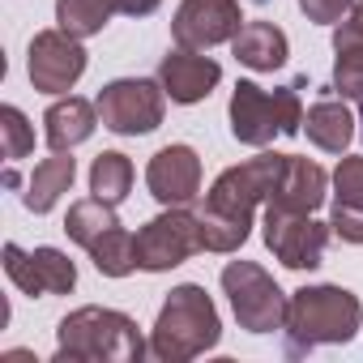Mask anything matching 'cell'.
Here are the masks:
<instances>
[{"mask_svg":"<svg viewBox=\"0 0 363 363\" xmlns=\"http://www.w3.org/2000/svg\"><path fill=\"white\" fill-rule=\"evenodd\" d=\"M286 171V154H257L240 167H227L214 189L206 193L201 206V244L206 252H240L248 231H252V214L261 201L274 197L278 179Z\"/></svg>","mask_w":363,"mask_h":363,"instance_id":"1","label":"cell"},{"mask_svg":"<svg viewBox=\"0 0 363 363\" xmlns=\"http://www.w3.org/2000/svg\"><path fill=\"white\" fill-rule=\"evenodd\" d=\"M363 308L346 286H299L286 303V354L299 359L316 346H342L359 333Z\"/></svg>","mask_w":363,"mask_h":363,"instance_id":"2","label":"cell"},{"mask_svg":"<svg viewBox=\"0 0 363 363\" xmlns=\"http://www.w3.org/2000/svg\"><path fill=\"white\" fill-rule=\"evenodd\" d=\"M218 337H223V320H218L214 299L206 295V286L184 282L158 308V320L150 333V354L162 363H189V359L214 350Z\"/></svg>","mask_w":363,"mask_h":363,"instance_id":"3","label":"cell"},{"mask_svg":"<svg viewBox=\"0 0 363 363\" xmlns=\"http://www.w3.org/2000/svg\"><path fill=\"white\" fill-rule=\"evenodd\" d=\"M56 337H60L56 359H73V363H141V354L150 350V342H141L137 320L128 312L94 308V303L69 312Z\"/></svg>","mask_w":363,"mask_h":363,"instance_id":"4","label":"cell"},{"mask_svg":"<svg viewBox=\"0 0 363 363\" xmlns=\"http://www.w3.org/2000/svg\"><path fill=\"white\" fill-rule=\"evenodd\" d=\"M303 77L282 86V90H265L257 82H240L231 94V133L240 145H269L274 137H295L303 128V103H299Z\"/></svg>","mask_w":363,"mask_h":363,"instance_id":"5","label":"cell"},{"mask_svg":"<svg viewBox=\"0 0 363 363\" xmlns=\"http://www.w3.org/2000/svg\"><path fill=\"white\" fill-rule=\"evenodd\" d=\"M223 291L231 299V312H235L240 329H248V333H274V329L286 325L291 295H282V286L257 261H231L223 269Z\"/></svg>","mask_w":363,"mask_h":363,"instance_id":"6","label":"cell"},{"mask_svg":"<svg viewBox=\"0 0 363 363\" xmlns=\"http://www.w3.org/2000/svg\"><path fill=\"white\" fill-rule=\"evenodd\" d=\"M197 252H206L201 218L189 214L184 206H167L158 218H150L137 231V269H145V274L175 269V265H184Z\"/></svg>","mask_w":363,"mask_h":363,"instance_id":"7","label":"cell"},{"mask_svg":"<svg viewBox=\"0 0 363 363\" xmlns=\"http://www.w3.org/2000/svg\"><path fill=\"white\" fill-rule=\"evenodd\" d=\"M94 107H99L103 128H111L120 137H141V133H154L162 124L167 90L158 82H145V77H120V82H107L99 90Z\"/></svg>","mask_w":363,"mask_h":363,"instance_id":"8","label":"cell"},{"mask_svg":"<svg viewBox=\"0 0 363 363\" xmlns=\"http://www.w3.org/2000/svg\"><path fill=\"white\" fill-rule=\"evenodd\" d=\"M26 73H30V86L39 94H69L82 82V73H86V48H82V39L65 35L60 26L56 30H39L30 39Z\"/></svg>","mask_w":363,"mask_h":363,"instance_id":"9","label":"cell"},{"mask_svg":"<svg viewBox=\"0 0 363 363\" xmlns=\"http://www.w3.org/2000/svg\"><path fill=\"white\" fill-rule=\"evenodd\" d=\"M240 30H244L240 0H179V9L171 18L175 48H197V52L231 43Z\"/></svg>","mask_w":363,"mask_h":363,"instance_id":"10","label":"cell"},{"mask_svg":"<svg viewBox=\"0 0 363 363\" xmlns=\"http://www.w3.org/2000/svg\"><path fill=\"white\" fill-rule=\"evenodd\" d=\"M329 235H333V227L316 223L312 214H282V210L265 206V248L286 269H316Z\"/></svg>","mask_w":363,"mask_h":363,"instance_id":"11","label":"cell"},{"mask_svg":"<svg viewBox=\"0 0 363 363\" xmlns=\"http://www.w3.org/2000/svg\"><path fill=\"white\" fill-rule=\"evenodd\" d=\"M5 274L22 295H69L77 286V265L60 248H18L5 244Z\"/></svg>","mask_w":363,"mask_h":363,"instance_id":"12","label":"cell"},{"mask_svg":"<svg viewBox=\"0 0 363 363\" xmlns=\"http://www.w3.org/2000/svg\"><path fill=\"white\" fill-rule=\"evenodd\" d=\"M145 189L158 206H193L201 197V158L193 145H162L145 167Z\"/></svg>","mask_w":363,"mask_h":363,"instance_id":"13","label":"cell"},{"mask_svg":"<svg viewBox=\"0 0 363 363\" xmlns=\"http://www.w3.org/2000/svg\"><path fill=\"white\" fill-rule=\"evenodd\" d=\"M223 82V65L214 56H201L197 48H175L158 60V86L171 103H201Z\"/></svg>","mask_w":363,"mask_h":363,"instance_id":"14","label":"cell"},{"mask_svg":"<svg viewBox=\"0 0 363 363\" xmlns=\"http://www.w3.org/2000/svg\"><path fill=\"white\" fill-rule=\"evenodd\" d=\"M333 86L342 90V99L359 107V124H363V0H354L350 13L333 30Z\"/></svg>","mask_w":363,"mask_h":363,"instance_id":"15","label":"cell"},{"mask_svg":"<svg viewBox=\"0 0 363 363\" xmlns=\"http://www.w3.org/2000/svg\"><path fill=\"white\" fill-rule=\"evenodd\" d=\"M325 189H329V175H325L320 162L299 158V154H286V171H282L278 189H274V197H269V210H282V214H312V210H320Z\"/></svg>","mask_w":363,"mask_h":363,"instance_id":"16","label":"cell"},{"mask_svg":"<svg viewBox=\"0 0 363 363\" xmlns=\"http://www.w3.org/2000/svg\"><path fill=\"white\" fill-rule=\"evenodd\" d=\"M99 124H103L99 107L86 103V99H77V94H69V99H56L48 107V116H43V141L52 150H77L82 141L94 137Z\"/></svg>","mask_w":363,"mask_h":363,"instance_id":"17","label":"cell"},{"mask_svg":"<svg viewBox=\"0 0 363 363\" xmlns=\"http://www.w3.org/2000/svg\"><path fill=\"white\" fill-rule=\"evenodd\" d=\"M231 52H235V60H240L244 69H252V73H274V69L286 65L291 43H286V35H282L274 22H244V30L231 39Z\"/></svg>","mask_w":363,"mask_h":363,"instance_id":"18","label":"cell"},{"mask_svg":"<svg viewBox=\"0 0 363 363\" xmlns=\"http://www.w3.org/2000/svg\"><path fill=\"white\" fill-rule=\"evenodd\" d=\"M73 175H77V158H73V150H56L52 158H43V162L30 171L26 193H22V206H26L30 214H48V210L73 189Z\"/></svg>","mask_w":363,"mask_h":363,"instance_id":"19","label":"cell"},{"mask_svg":"<svg viewBox=\"0 0 363 363\" xmlns=\"http://www.w3.org/2000/svg\"><path fill=\"white\" fill-rule=\"evenodd\" d=\"M303 133L316 150L325 154H342L350 141H354V116L342 99H316L308 111H303Z\"/></svg>","mask_w":363,"mask_h":363,"instance_id":"20","label":"cell"},{"mask_svg":"<svg viewBox=\"0 0 363 363\" xmlns=\"http://www.w3.org/2000/svg\"><path fill=\"white\" fill-rule=\"evenodd\" d=\"M111 227H120L116 206H107V201H99V197L73 201V206H69V214H65V235H69L73 244H82L86 252H90V248L111 231Z\"/></svg>","mask_w":363,"mask_h":363,"instance_id":"21","label":"cell"},{"mask_svg":"<svg viewBox=\"0 0 363 363\" xmlns=\"http://www.w3.org/2000/svg\"><path fill=\"white\" fill-rule=\"evenodd\" d=\"M128 193H133V162H128V154L103 150L90 162V197H99L107 206H120Z\"/></svg>","mask_w":363,"mask_h":363,"instance_id":"22","label":"cell"},{"mask_svg":"<svg viewBox=\"0 0 363 363\" xmlns=\"http://www.w3.org/2000/svg\"><path fill=\"white\" fill-rule=\"evenodd\" d=\"M111 18H116V0H56V26L73 39L103 35Z\"/></svg>","mask_w":363,"mask_h":363,"instance_id":"23","label":"cell"},{"mask_svg":"<svg viewBox=\"0 0 363 363\" xmlns=\"http://www.w3.org/2000/svg\"><path fill=\"white\" fill-rule=\"evenodd\" d=\"M90 261L103 278H128L137 269V235L128 227H111L94 248H90Z\"/></svg>","mask_w":363,"mask_h":363,"instance_id":"24","label":"cell"},{"mask_svg":"<svg viewBox=\"0 0 363 363\" xmlns=\"http://www.w3.org/2000/svg\"><path fill=\"white\" fill-rule=\"evenodd\" d=\"M0 150H5L9 162L26 158V154L35 150V124H30L13 103H9V107H0Z\"/></svg>","mask_w":363,"mask_h":363,"instance_id":"25","label":"cell"},{"mask_svg":"<svg viewBox=\"0 0 363 363\" xmlns=\"http://www.w3.org/2000/svg\"><path fill=\"white\" fill-rule=\"evenodd\" d=\"M333 206L363 210V154H350L333 171Z\"/></svg>","mask_w":363,"mask_h":363,"instance_id":"26","label":"cell"},{"mask_svg":"<svg viewBox=\"0 0 363 363\" xmlns=\"http://www.w3.org/2000/svg\"><path fill=\"white\" fill-rule=\"evenodd\" d=\"M354 0H299V9L308 13V22H320V26H337L346 13H350Z\"/></svg>","mask_w":363,"mask_h":363,"instance_id":"27","label":"cell"},{"mask_svg":"<svg viewBox=\"0 0 363 363\" xmlns=\"http://www.w3.org/2000/svg\"><path fill=\"white\" fill-rule=\"evenodd\" d=\"M329 227H333L337 240H346V244H363V210H342V206H333Z\"/></svg>","mask_w":363,"mask_h":363,"instance_id":"28","label":"cell"},{"mask_svg":"<svg viewBox=\"0 0 363 363\" xmlns=\"http://www.w3.org/2000/svg\"><path fill=\"white\" fill-rule=\"evenodd\" d=\"M158 5H162V0H116V9H120L124 18H150Z\"/></svg>","mask_w":363,"mask_h":363,"instance_id":"29","label":"cell"},{"mask_svg":"<svg viewBox=\"0 0 363 363\" xmlns=\"http://www.w3.org/2000/svg\"><path fill=\"white\" fill-rule=\"evenodd\" d=\"M252 5H269V0H252Z\"/></svg>","mask_w":363,"mask_h":363,"instance_id":"30","label":"cell"},{"mask_svg":"<svg viewBox=\"0 0 363 363\" xmlns=\"http://www.w3.org/2000/svg\"><path fill=\"white\" fill-rule=\"evenodd\" d=\"M116 13H120V9H116Z\"/></svg>","mask_w":363,"mask_h":363,"instance_id":"31","label":"cell"}]
</instances>
